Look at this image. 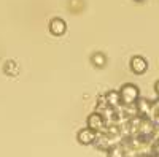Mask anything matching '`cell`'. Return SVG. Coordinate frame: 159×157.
<instances>
[{
	"label": "cell",
	"mask_w": 159,
	"mask_h": 157,
	"mask_svg": "<svg viewBox=\"0 0 159 157\" xmlns=\"http://www.w3.org/2000/svg\"><path fill=\"white\" fill-rule=\"evenodd\" d=\"M119 97H121V103L123 105H135L137 100L140 98V90L135 84L132 83H126L119 89Z\"/></svg>",
	"instance_id": "6da1fadb"
},
{
	"label": "cell",
	"mask_w": 159,
	"mask_h": 157,
	"mask_svg": "<svg viewBox=\"0 0 159 157\" xmlns=\"http://www.w3.org/2000/svg\"><path fill=\"white\" fill-rule=\"evenodd\" d=\"M86 127H89L91 130H94V132H102V130L105 129V119L102 117V114L100 113H97V111H94V113H91L89 116H88V119H86Z\"/></svg>",
	"instance_id": "7a4b0ae2"
},
{
	"label": "cell",
	"mask_w": 159,
	"mask_h": 157,
	"mask_svg": "<svg viewBox=\"0 0 159 157\" xmlns=\"http://www.w3.org/2000/svg\"><path fill=\"white\" fill-rule=\"evenodd\" d=\"M130 70L134 72L135 75H143L145 72L148 70V62L145 57L142 56H134L130 59Z\"/></svg>",
	"instance_id": "3957f363"
},
{
	"label": "cell",
	"mask_w": 159,
	"mask_h": 157,
	"mask_svg": "<svg viewBox=\"0 0 159 157\" xmlns=\"http://www.w3.org/2000/svg\"><path fill=\"white\" fill-rule=\"evenodd\" d=\"M49 32L54 37H62L67 32V24H65L62 18H52L49 22Z\"/></svg>",
	"instance_id": "277c9868"
},
{
	"label": "cell",
	"mask_w": 159,
	"mask_h": 157,
	"mask_svg": "<svg viewBox=\"0 0 159 157\" xmlns=\"http://www.w3.org/2000/svg\"><path fill=\"white\" fill-rule=\"evenodd\" d=\"M78 141L81 143V145H92V143H96V138H97V132L94 130H91L89 127H84L78 132L76 135Z\"/></svg>",
	"instance_id": "5b68a950"
},
{
	"label": "cell",
	"mask_w": 159,
	"mask_h": 157,
	"mask_svg": "<svg viewBox=\"0 0 159 157\" xmlns=\"http://www.w3.org/2000/svg\"><path fill=\"white\" fill-rule=\"evenodd\" d=\"M151 103L148 98H139L137 100V111L139 116H142L143 119H151Z\"/></svg>",
	"instance_id": "8992f818"
},
{
	"label": "cell",
	"mask_w": 159,
	"mask_h": 157,
	"mask_svg": "<svg viewBox=\"0 0 159 157\" xmlns=\"http://www.w3.org/2000/svg\"><path fill=\"white\" fill-rule=\"evenodd\" d=\"M105 98H107V103H108V107H111V108H118V107H121V97H119V90H115V89H111V90H108L107 94H105Z\"/></svg>",
	"instance_id": "52a82bcc"
},
{
	"label": "cell",
	"mask_w": 159,
	"mask_h": 157,
	"mask_svg": "<svg viewBox=\"0 0 159 157\" xmlns=\"http://www.w3.org/2000/svg\"><path fill=\"white\" fill-rule=\"evenodd\" d=\"M91 62L96 68H103L105 65H107V57H105L103 52H94V54L91 56Z\"/></svg>",
	"instance_id": "ba28073f"
},
{
	"label": "cell",
	"mask_w": 159,
	"mask_h": 157,
	"mask_svg": "<svg viewBox=\"0 0 159 157\" xmlns=\"http://www.w3.org/2000/svg\"><path fill=\"white\" fill-rule=\"evenodd\" d=\"M3 72L8 76H16L19 73V65L15 60H7L5 65H3Z\"/></svg>",
	"instance_id": "9c48e42d"
},
{
	"label": "cell",
	"mask_w": 159,
	"mask_h": 157,
	"mask_svg": "<svg viewBox=\"0 0 159 157\" xmlns=\"http://www.w3.org/2000/svg\"><path fill=\"white\" fill-rule=\"evenodd\" d=\"M107 157H126L123 146L119 145V146H113L111 149H108L107 151Z\"/></svg>",
	"instance_id": "30bf717a"
},
{
	"label": "cell",
	"mask_w": 159,
	"mask_h": 157,
	"mask_svg": "<svg viewBox=\"0 0 159 157\" xmlns=\"http://www.w3.org/2000/svg\"><path fill=\"white\" fill-rule=\"evenodd\" d=\"M107 107H108V103H107V98H105V94L99 95L97 97V102H96V111L97 113H102Z\"/></svg>",
	"instance_id": "8fae6325"
},
{
	"label": "cell",
	"mask_w": 159,
	"mask_h": 157,
	"mask_svg": "<svg viewBox=\"0 0 159 157\" xmlns=\"http://www.w3.org/2000/svg\"><path fill=\"white\" fill-rule=\"evenodd\" d=\"M151 148H153V155H159V140L151 143Z\"/></svg>",
	"instance_id": "7c38bea8"
},
{
	"label": "cell",
	"mask_w": 159,
	"mask_h": 157,
	"mask_svg": "<svg viewBox=\"0 0 159 157\" xmlns=\"http://www.w3.org/2000/svg\"><path fill=\"white\" fill-rule=\"evenodd\" d=\"M154 90H156V94L159 95V80H157V81L154 83Z\"/></svg>",
	"instance_id": "4fadbf2b"
},
{
	"label": "cell",
	"mask_w": 159,
	"mask_h": 157,
	"mask_svg": "<svg viewBox=\"0 0 159 157\" xmlns=\"http://www.w3.org/2000/svg\"><path fill=\"white\" fill-rule=\"evenodd\" d=\"M153 157H159V155H153Z\"/></svg>",
	"instance_id": "5bb4252c"
}]
</instances>
